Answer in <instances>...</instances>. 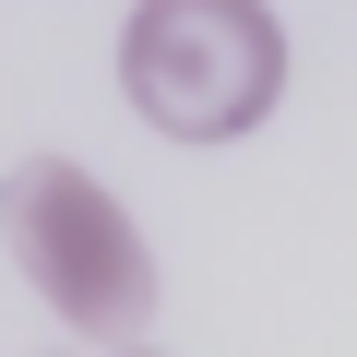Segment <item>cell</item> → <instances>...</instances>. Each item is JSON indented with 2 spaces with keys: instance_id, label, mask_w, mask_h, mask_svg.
<instances>
[{
  "instance_id": "1",
  "label": "cell",
  "mask_w": 357,
  "mask_h": 357,
  "mask_svg": "<svg viewBox=\"0 0 357 357\" xmlns=\"http://www.w3.org/2000/svg\"><path fill=\"white\" fill-rule=\"evenodd\" d=\"M119 96L143 131L167 143H238L274 119L286 96V24H274V0H131V24H119Z\"/></svg>"
},
{
  "instance_id": "2",
  "label": "cell",
  "mask_w": 357,
  "mask_h": 357,
  "mask_svg": "<svg viewBox=\"0 0 357 357\" xmlns=\"http://www.w3.org/2000/svg\"><path fill=\"white\" fill-rule=\"evenodd\" d=\"M0 238H13L24 286L84 333V345H131L155 321V250L119 215L107 178H84L72 155H24L0 178Z\"/></svg>"
},
{
  "instance_id": "3",
  "label": "cell",
  "mask_w": 357,
  "mask_h": 357,
  "mask_svg": "<svg viewBox=\"0 0 357 357\" xmlns=\"http://www.w3.org/2000/svg\"><path fill=\"white\" fill-rule=\"evenodd\" d=\"M119 357H155V345H119Z\"/></svg>"
}]
</instances>
